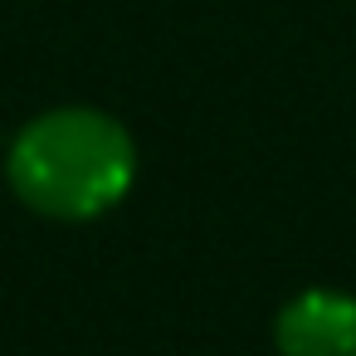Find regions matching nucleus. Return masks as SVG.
Segmentation results:
<instances>
[{
	"instance_id": "2",
	"label": "nucleus",
	"mask_w": 356,
	"mask_h": 356,
	"mask_svg": "<svg viewBox=\"0 0 356 356\" xmlns=\"http://www.w3.org/2000/svg\"><path fill=\"white\" fill-rule=\"evenodd\" d=\"M283 356H356V298L312 288L298 293L273 322Z\"/></svg>"
},
{
	"instance_id": "1",
	"label": "nucleus",
	"mask_w": 356,
	"mask_h": 356,
	"mask_svg": "<svg viewBox=\"0 0 356 356\" xmlns=\"http://www.w3.org/2000/svg\"><path fill=\"white\" fill-rule=\"evenodd\" d=\"M137 176V147L122 122L98 108H59L35 118L10 147L15 195L54 220H93L113 210Z\"/></svg>"
}]
</instances>
